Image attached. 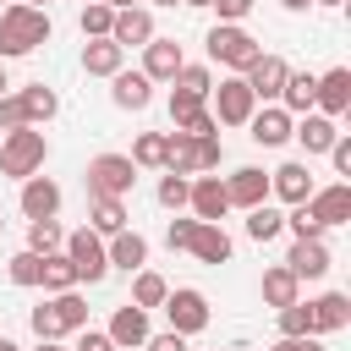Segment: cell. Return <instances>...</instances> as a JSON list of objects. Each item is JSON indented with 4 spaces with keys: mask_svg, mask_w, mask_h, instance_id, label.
<instances>
[{
    "mask_svg": "<svg viewBox=\"0 0 351 351\" xmlns=\"http://www.w3.org/2000/svg\"><path fill=\"white\" fill-rule=\"evenodd\" d=\"M49 33H55L49 11L11 0V5L0 11V60H22V55H33L38 44H49Z\"/></svg>",
    "mask_w": 351,
    "mask_h": 351,
    "instance_id": "6da1fadb",
    "label": "cell"
},
{
    "mask_svg": "<svg viewBox=\"0 0 351 351\" xmlns=\"http://www.w3.org/2000/svg\"><path fill=\"white\" fill-rule=\"evenodd\" d=\"M44 159H49V137H44V126L0 132V176H11L16 186H22L27 176H44Z\"/></svg>",
    "mask_w": 351,
    "mask_h": 351,
    "instance_id": "7a4b0ae2",
    "label": "cell"
},
{
    "mask_svg": "<svg viewBox=\"0 0 351 351\" xmlns=\"http://www.w3.org/2000/svg\"><path fill=\"white\" fill-rule=\"evenodd\" d=\"M219 159H225L219 132H214V137L170 132V143H165V170H170V176H214V170H219Z\"/></svg>",
    "mask_w": 351,
    "mask_h": 351,
    "instance_id": "3957f363",
    "label": "cell"
},
{
    "mask_svg": "<svg viewBox=\"0 0 351 351\" xmlns=\"http://www.w3.org/2000/svg\"><path fill=\"white\" fill-rule=\"evenodd\" d=\"M203 49H208V66H225L230 77H241V71L263 55V44H258L247 27H236V22H214L208 38H203Z\"/></svg>",
    "mask_w": 351,
    "mask_h": 351,
    "instance_id": "277c9868",
    "label": "cell"
},
{
    "mask_svg": "<svg viewBox=\"0 0 351 351\" xmlns=\"http://www.w3.org/2000/svg\"><path fill=\"white\" fill-rule=\"evenodd\" d=\"M82 181H88V197H126L137 186V165L126 154H93Z\"/></svg>",
    "mask_w": 351,
    "mask_h": 351,
    "instance_id": "5b68a950",
    "label": "cell"
},
{
    "mask_svg": "<svg viewBox=\"0 0 351 351\" xmlns=\"http://www.w3.org/2000/svg\"><path fill=\"white\" fill-rule=\"evenodd\" d=\"M60 252L71 258V269H77V285H99V280L110 274V258H104V236H93L88 225H77V230H66V241H60Z\"/></svg>",
    "mask_w": 351,
    "mask_h": 351,
    "instance_id": "8992f818",
    "label": "cell"
},
{
    "mask_svg": "<svg viewBox=\"0 0 351 351\" xmlns=\"http://www.w3.org/2000/svg\"><path fill=\"white\" fill-rule=\"evenodd\" d=\"M252 110H258V99H252V88H247L241 77H219V82H214V93H208L214 126H247Z\"/></svg>",
    "mask_w": 351,
    "mask_h": 351,
    "instance_id": "52a82bcc",
    "label": "cell"
},
{
    "mask_svg": "<svg viewBox=\"0 0 351 351\" xmlns=\"http://www.w3.org/2000/svg\"><path fill=\"white\" fill-rule=\"evenodd\" d=\"M165 318H170V329H176V335H186V340H192V335H203V329H208V318H214V313H208V296H203L197 285H170V296H165Z\"/></svg>",
    "mask_w": 351,
    "mask_h": 351,
    "instance_id": "ba28073f",
    "label": "cell"
},
{
    "mask_svg": "<svg viewBox=\"0 0 351 351\" xmlns=\"http://www.w3.org/2000/svg\"><path fill=\"white\" fill-rule=\"evenodd\" d=\"M313 110L329 115V121H340V115L351 110V66H329V71H318V82H313Z\"/></svg>",
    "mask_w": 351,
    "mask_h": 351,
    "instance_id": "9c48e42d",
    "label": "cell"
},
{
    "mask_svg": "<svg viewBox=\"0 0 351 351\" xmlns=\"http://www.w3.org/2000/svg\"><path fill=\"white\" fill-rule=\"evenodd\" d=\"M313 170H307V159H285V165H274L269 170V197H280L285 208H296V203H307L313 197Z\"/></svg>",
    "mask_w": 351,
    "mask_h": 351,
    "instance_id": "30bf717a",
    "label": "cell"
},
{
    "mask_svg": "<svg viewBox=\"0 0 351 351\" xmlns=\"http://www.w3.org/2000/svg\"><path fill=\"white\" fill-rule=\"evenodd\" d=\"M181 66H186V49H181L176 38H159V33H154V38L143 44V66H137V71H143L154 88H159V82H176Z\"/></svg>",
    "mask_w": 351,
    "mask_h": 351,
    "instance_id": "8fae6325",
    "label": "cell"
},
{
    "mask_svg": "<svg viewBox=\"0 0 351 351\" xmlns=\"http://www.w3.org/2000/svg\"><path fill=\"white\" fill-rule=\"evenodd\" d=\"M60 181L55 176H27L22 181V192H16V208H22V219H55L60 214Z\"/></svg>",
    "mask_w": 351,
    "mask_h": 351,
    "instance_id": "7c38bea8",
    "label": "cell"
},
{
    "mask_svg": "<svg viewBox=\"0 0 351 351\" xmlns=\"http://www.w3.org/2000/svg\"><path fill=\"white\" fill-rule=\"evenodd\" d=\"M186 214L203 219V225H219L230 214V197H225V181L219 176H192V192H186Z\"/></svg>",
    "mask_w": 351,
    "mask_h": 351,
    "instance_id": "4fadbf2b",
    "label": "cell"
},
{
    "mask_svg": "<svg viewBox=\"0 0 351 351\" xmlns=\"http://www.w3.org/2000/svg\"><path fill=\"white\" fill-rule=\"evenodd\" d=\"M285 71H291V66H285L280 55H269V49H263V55H258V60H252V66L241 71V82L252 88V99H258V104H280V88H285Z\"/></svg>",
    "mask_w": 351,
    "mask_h": 351,
    "instance_id": "5bb4252c",
    "label": "cell"
},
{
    "mask_svg": "<svg viewBox=\"0 0 351 351\" xmlns=\"http://www.w3.org/2000/svg\"><path fill=\"white\" fill-rule=\"evenodd\" d=\"M307 208H313V219H318L324 230H340V225L351 219V181H329V186H313Z\"/></svg>",
    "mask_w": 351,
    "mask_h": 351,
    "instance_id": "9a60e30c",
    "label": "cell"
},
{
    "mask_svg": "<svg viewBox=\"0 0 351 351\" xmlns=\"http://www.w3.org/2000/svg\"><path fill=\"white\" fill-rule=\"evenodd\" d=\"M225 181V197H230V208H258V203H269V176L258 170V165H241V170H230V176H219Z\"/></svg>",
    "mask_w": 351,
    "mask_h": 351,
    "instance_id": "2e32d148",
    "label": "cell"
},
{
    "mask_svg": "<svg viewBox=\"0 0 351 351\" xmlns=\"http://www.w3.org/2000/svg\"><path fill=\"white\" fill-rule=\"evenodd\" d=\"M104 335L115 340V351H143V340H148L154 329H148V313H143V307H132V302H121V307L110 313V324H104Z\"/></svg>",
    "mask_w": 351,
    "mask_h": 351,
    "instance_id": "e0dca14e",
    "label": "cell"
},
{
    "mask_svg": "<svg viewBox=\"0 0 351 351\" xmlns=\"http://www.w3.org/2000/svg\"><path fill=\"white\" fill-rule=\"evenodd\" d=\"M186 252H192L197 263H214V269H219V263H230V258H236V241H230V230H225V225H203V219H197V225H192Z\"/></svg>",
    "mask_w": 351,
    "mask_h": 351,
    "instance_id": "ac0fdd59",
    "label": "cell"
},
{
    "mask_svg": "<svg viewBox=\"0 0 351 351\" xmlns=\"http://www.w3.org/2000/svg\"><path fill=\"white\" fill-rule=\"evenodd\" d=\"M104 258H110V269H121V274H137V269H148V236L143 230H115L110 241H104Z\"/></svg>",
    "mask_w": 351,
    "mask_h": 351,
    "instance_id": "d6986e66",
    "label": "cell"
},
{
    "mask_svg": "<svg viewBox=\"0 0 351 351\" xmlns=\"http://www.w3.org/2000/svg\"><path fill=\"white\" fill-rule=\"evenodd\" d=\"M285 269H291V274L307 285V280H324V274L335 269V252H329V241H291Z\"/></svg>",
    "mask_w": 351,
    "mask_h": 351,
    "instance_id": "ffe728a7",
    "label": "cell"
},
{
    "mask_svg": "<svg viewBox=\"0 0 351 351\" xmlns=\"http://www.w3.org/2000/svg\"><path fill=\"white\" fill-rule=\"evenodd\" d=\"M307 318H313V335H318V340H324V335H340V329L351 324V296H346V291H324V296L307 302Z\"/></svg>",
    "mask_w": 351,
    "mask_h": 351,
    "instance_id": "44dd1931",
    "label": "cell"
},
{
    "mask_svg": "<svg viewBox=\"0 0 351 351\" xmlns=\"http://www.w3.org/2000/svg\"><path fill=\"white\" fill-rule=\"evenodd\" d=\"M247 137H252L258 148H285V143H291V115H285L280 104H258L252 121H247Z\"/></svg>",
    "mask_w": 351,
    "mask_h": 351,
    "instance_id": "7402d4cb",
    "label": "cell"
},
{
    "mask_svg": "<svg viewBox=\"0 0 351 351\" xmlns=\"http://www.w3.org/2000/svg\"><path fill=\"white\" fill-rule=\"evenodd\" d=\"M148 38H154V11H148V5L115 11V22H110V44H121V49H143Z\"/></svg>",
    "mask_w": 351,
    "mask_h": 351,
    "instance_id": "603a6c76",
    "label": "cell"
},
{
    "mask_svg": "<svg viewBox=\"0 0 351 351\" xmlns=\"http://www.w3.org/2000/svg\"><path fill=\"white\" fill-rule=\"evenodd\" d=\"M291 137H296V143H302V154L313 159V154H329V143L340 137V126H335L329 115L307 110V115H296V121H291Z\"/></svg>",
    "mask_w": 351,
    "mask_h": 351,
    "instance_id": "cb8c5ba5",
    "label": "cell"
},
{
    "mask_svg": "<svg viewBox=\"0 0 351 351\" xmlns=\"http://www.w3.org/2000/svg\"><path fill=\"white\" fill-rule=\"evenodd\" d=\"M110 104L137 115V110H148V104H154V82H148L143 71H115V77H110Z\"/></svg>",
    "mask_w": 351,
    "mask_h": 351,
    "instance_id": "d4e9b609",
    "label": "cell"
},
{
    "mask_svg": "<svg viewBox=\"0 0 351 351\" xmlns=\"http://www.w3.org/2000/svg\"><path fill=\"white\" fill-rule=\"evenodd\" d=\"M16 93V104H22V121L27 126H49L55 115H60V93L55 88H44V82H27V88H11Z\"/></svg>",
    "mask_w": 351,
    "mask_h": 351,
    "instance_id": "484cf974",
    "label": "cell"
},
{
    "mask_svg": "<svg viewBox=\"0 0 351 351\" xmlns=\"http://www.w3.org/2000/svg\"><path fill=\"white\" fill-rule=\"evenodd\" d=\"M82 71L110 82L115 71H126V49H121V44H110V38H88V44H82Z\"/></svg>",
    "mask_w": 351,
    "mask_h": 351,
    "instance_id": "4316f807",
    "label": "cell"
},
{
    "mask_svg": "<svg viewBox=\"0 0 351 351\" xmlns=\"http://www.w3.org/2000/svg\"><path fill=\"white\" fill-rule=\"evenodd\" d=\"M126 219H132L126 214V197H88V230L93 236L110 241L115 230H126Z\"/></svg>",
    "mask_w": 351,
    "mask_h": 351,
    "instance_id": "83f0119b",
    "label": "cell"
},
{
    "mask_svg": "<svg viewBox=\"0 0 351 351\" xmlns=\"http://www.w3.org/2000/svg\"><path fill=\"white\" fill-rule=\"evenodd\" d=\"M258 291H263V307H274V313H280V307H291V302H302V280H296L285 263L263 269V285H258Z\"/></svg>",
    "mask_w": 351,
    "mask_h": 351,
    "instance_id": "f1b7e54d",
    "label": "cell"
},
{
    "mask_svg": "<svg viewBox=\"0 0 351 351\" xmlns=\"http://www.w3.org/2000/svg\"><path fill=\"white\" fill-rule=\"evenodd\" d=\"M44 307H49V318H55V329H60V335L88 329V296H82V291H60V296H49Z\"/></svg>",
    "mask_w": 351,
    "mask_h": 351,
    "instance_id": "f546056e",
    "label": "cell"
},
{
    "mask_svg": "<svg viewBox=\"0 0 351 351\" xmlns=\"http://www.w3.org/2000/svg\"><path fill=\"white\" fill-rule=\"evenodd\" d=\"M313 82H318V71H285V88H280V110H285L291 121L313 110Z\"/></svg>",
    "mask_w": 351,
    "mask_h": 351,
    "instance_id": "4dcf8cb0",
    "label": "cell"
},
{
    "mask_svg": "<svg viewBox=\"0 0 351 351\" xmlns=\"http://www.w3.org/2000/svg\"><path fill=\"white\" fill-rule=\"evenodd\" d=\"M165 296H170V280L159 274V269H137L132 274V307H143V313H154V307H165Z\"/></svg>",
    "mask_w": 351,
    "mask_h": 351,
    "instance_id": "1f68e13d",
    "label": "cell"
},
{
    "mask_svg": "<svg viewBox=\"0 0 351 351\" xmlns=\"http://www.w3.org/2000/svg\"><path fill=\"white\" fill-rule=\"evenodd\" d=\"M176 93H186V99H203L208 104V93H214V66H203V60H186L181 71H176V82H170Z\"/></svg>",
    "mask_w": 351,
    "mask_h": 351,
    "instance_id": "d6a6232c",
    "label": "cell"
},
{
    "mask_svg": "<svg viewBox=\"0 0 351 351\" xmlns=\"http://www.w3.org/2000/svg\"><path fill=\"white\" fill-rule=\"evenodd\" d=\"M44 296H60V291H77V269L66 252H44V274H38Z\"/></svg>",
    "mask_w": 351,
    "mask_h": 351,
    "instance_id": "836d02e7",
    "label": "cell"
},
{
    "mask_svg": "<svg viewBox=\"0 0 351 351\" xmlns=\"http://www.w3.org/2000/svg\"><path fill=\"white\" fill-rule=\"evenodd\" d=\"M165 143H170V132H137V143H132V165L137 170H165Z\"/></svg>",
    "mask_w": 351,
    "mask_h": 351,
    "instance_id": "e575fe53",
    "label": "cell"
},
{
    "mask_svg": "<svg viewBox=\"0 0 351 351\" xmlns=\"http://www.w3.org/2000/svg\"><path fill=\"white\" fill-rule=\"evenodd\" d=\"M247 236H252V241H274V236H285V214H280L274 203L247 208Z\"/></svg>",
    "mask_w": 351,
    "mask_h": 351,
    "instance_id": "d590c367",
    "label": "cell"
},
{
    "mask_svg": "<svg viewBox=\"0 0 351 351\" xmlns=\"http://www.w3.org/2000/svg\"><path fill=\"white\" fill-rule=\"evenodd\" d=\"M60 241H66V230H60V219H27V252H60Z\"/></svg>",
    "mask_w": 351,
    "mask_h": 351,
    "instance_id": "8d00e7d4",
    "label": "cell"
},
{
    "mask_svg": "<svg viewBox=\"0 0 351 351\" xmlns=\"http://www.w3.org/2000/svg\"><path fill=\"white\" fill-rule=\"evenodd\" d=\"M110 22H115V11L104 0H82V16H77L82 38H110Z\"/></svg>",
    "mask_w": 351,
    "mask_h": 351,
    "instance_id": "74e56055",
    "label": "cell"
},
{
    "mask_svg": "<svg viewBox=\"0 0 351 351\" xmlns=\"http://www.w3.org/2000/svg\"><path fill=\"white\" fill-rule=\"evenodd\" d=\"M186 192H192V176H159V186H154V197H159V208H170V214H181L186 208Z\"/></svg>",
    "mask_w": 351,
    "mask_h": 351,
    "instance_id": "f35d334b",
    "label": "cell"
},
{
    "mask_svg": "<svg viewBox=\"0 0 351 351\" xmlns=\"http://www.w3.org/2000/svg\"><path fill=\"white\" fill-rule=\"evenodd\" d=\"M285 230H291V241H324V236H329V230L313 219V208H307V203L285 208Z\"/></svg>",
    "mask_w": 351,
    "mask_h": 351,
    "instance_id": "ab89813d",
    "label": "cell"
},
{
    "mask_svg": "<svg viewBox=\"0 0 351 351\" xmlns=\"http://www.w3.org/2000/svg\"><path fill=\"white\" fill-rule=\"evenodd\" d=\"M5 274H11V285H38V274H44V258L38 252H11V263H5Z\"/></svg>",
    "mask_w": 351,
    "mask_h": 351,
    "instance_id": "60d3db41",
    "label": "cell"
},
{
    "mask_svg": "<svg viewBox=\"0 0 351 351\" xmlns=\"http://www.w3.org/2000/svg\"><path fill=\"white\" fill-rule=\"evenodd\" d=\"M274 318H280V340H302V335H313V318H307V302H291V307H280Z\"/></svg>",
    "mask_w": 351,
    "mask_h": 351,
    "instance_id": "b9f144b4",
    "label": "cell"
},
{
    "mask_svg": "<svg viewBox=\"0 0 351 351\" xmlns=\"http://www.w3.org/2000/svg\"><path fill=\"white\" fill-rule=\"evenodd\" d=\"M176 132H186V137H214L219 126H214V115H208V104H203V110H192L186 121H176Z\"/></svg>",
    "mask_w": 351,
    "mask_h": 351,
    "instance_id": "7bdbcfd3",
    "label": "cell"
},
{
    "mask_svg": "<svg viewBox=\"0 0 351 351\" xmlns=\"http://www.w3.org/2000/svg\"><path fill=\"white\" fill-rule=\"evenodd\" d=\"M252 5H258V0H214V5H208V11H214V16H219V22H236V27H241V22H247V16H252Z\"/></svg>",
    "mask_w": 351,
    "mask_h": 351,
    "instance_id": "ee69618b",
    "label": "cell"
},
{
    "mask_svg": "<svg viewBox=\"0 0 351 351\" xmlns=\"http://www.w3.org/2000/svg\"><path fill=\"white\" fill-rule=\"evenodd\" d=\"M192 225H197L192 214H186V219H170V225H165V247H170V252H186V241H192Z\"/></svg>",
    "mask_w": 351,
    "mask_h": 351,
    "instance_id": "f6af8a7d",
    "label": "cell"
},
{
    "mask_svg": "<svg viewBox=\"0 0 351 351\" xmlns=\"http://www.w3.org/2000/svg\"><path fill=\"white\" fill-rule=\"evenodd\" d=\"M329 165H335V176H351V137L346 132L329 143Z\"/></svg>",
    "mask_w": 351,
    "mask_h": 351,
    "instance_id": "bcb514c9",
    "label": "cell"
},
{
    "mask_svg": "<svg viewBox=\"0 0 351 351\" xmlns=\"http://www.w3.org/2000/svg\"><path fill=\"white\" fill-rule=\"evenodd\" d=\"M77 351H115V340H110L104 329L88 324V329H77Z\"/></svg>",
    "mask_w": 351,
    "mask_h": 351,
    "instance_id": "7dc6e473",
    "label": "cell"
},
{
    "mask_svg": "<svg viewBox=\"0 0 351 351\" xmlns=\"http://www.w3.org/2000/svg\"><path fill=\"white\" fill-rule=\"evenodd\" d=\"M143 351H186V335L159 329V335H148V340H143Z\"/></svg>",
    "mask_w": 351,
    "mask_h": 351,
    "instance_id": "c3c4849f",
    "label": "cell"
},
{
    "mask_svg": "<svg viewBox=\"0 0 351 351\" xmlns=\"http://www.w3.org/2000/svg\"><path fill=\"white\" fill-rule=\"evenodd\" d=\"M269 351H324V340L318 335H302V340H274Z\"/></svg>",
    "mask_w": 351,
    "mask_h": 351,
    "instance_id": "681fc988",
    "label": "cell"
},
{
    "mask_svg": "<svg viewBox=\"0 0 351 351\" xmlns=\"http://www.w3.org/2000/svg\"><path fill=\"white\" fill-rule=\"evenodd\" d=\"M313 0H280V11H307Z\"/></svg>",
    "mask_w": 351,
    "mask_h": 351,
    "instance_id": "f907efd6",
    "label": "cell"
},
{
    "mask_svg": "<svg viewBox=\"0 0 351 351\" xmlns=\"http://www.w3.org/2000/svg\"><path fill=\"white\" fill-rule=\"evenodd\" d=\"M104 5H110V11H132L137 0H104Z\"/></svg>",
    "mask_w": 351,
    "mask_h": 351,
    "instance_id": "816d5d0a",
    "label": "cell"
},
{
    "mask_svg": "<svg viewBox=\"0 0 351 351\" xmlns=\"http://www.w3.org/2000/svg\"><path fill=\"white\" fill-rule=\"evenodd\" d=\"M11 93V77H5V60H0V99Z\"/></svg>",
    "mask_w": 351,
    "mask_h": 351,
    "instance_id": "f5cc1de1",
    "label": "cell"
},
{
    "mask_svg": "<svg viewBox=\"0 0 351 351\" xmlns=\"http://www.w3.org/2000/svg\"><path fill=\"white\" fill-rule=\"evenodd\" d=\"M33 351H66V346H60V340H38Z\"/></svg>",
    "mask_w": 351,
    "mask_h": 351,
    "instance_id": "db71d44e",
    "label": "cell"
},
{
    "mask_svg": "<svg viewBox=\"0 0 351 351\" xmlns=\"http://www.w3.org/2000/svg\"><path fill=\"white\" fill-rule=\"evenodd\" d=\"M181 5H192V11H208V5H214V0H181Z\"/></svg>",
    "mask_w": 351,
    "mask_h": 351,
    "instance_id": "11a10c76",
    "label": "cell"
},
{
    "mask_svg": "<svg viewBox=\"0 0 351 351\" xmlns=\"http://www.w3.org/2000/svg\"><path fill=\"white\" fill-rule=\"evenodd\" d=\"M313 5H324V11H340V5H346V0H313Z\"/></svg>",
    "mask_w": 351,
    "mask_h": 351,
    "instance_id": "9f6ffc18",
    "label": "cell"
},
{
    "mask_svg": "<svg viewBox=\"0 0 351 351\" xmlns=\"http://www.w3.org/2000/svg\"><path fill=\"white\" fill-rule=\"evenodd\" d=\"M0 351H22V346H16V340H5V335H0Z\"/></svg>",
    "mask_w": 351,
    "mask_h": 351,
    "instance_id": "6f0895ef",
    "label": "cell"
},
{
    "mask_svg": "<svg viewBox=\"0 0 351 351\" xmlns=\"http://www.w3.org/2000/svg\"><path fill=\"white\" fill-rule=\"evenodd\" d=\"M22 5H38V11H49V0H22Z\"/></svg>",
    "mask_w": 351,
    "mask_h": 351,
    "instance_id": "680465c9",
    "label": "cell"
},
{
    "mask_svg": "<svg viewBox=\"0 0 351 351\" xmlns=\"http://www.w3.org/2000/svg\"><path fill=\"white\" fill-rule=\"evenodd\" d=\"M148 5H181V0H148Z\"/></svg>",
    "mask_w": 351,
    "mask_h": 351,
    "instance_id": "91938a15",
    "label": "cell"
},
{
    "mask_svg": "<svg viewBox=\"0 0 351 351\" xmlns=\"http://www.w3.org/2000/svg\"><path fill=\"white\" fill-rule=\"evenodd\" d=\"M5 5H11V0H0V11H5Z\"/></svg>",
    "mask_w": 351,
    "mask_h": 351,
    "instance_id": "94428289",
    "label": "cell"
},
{
    "mask_svg": "<svg viewBox=\"0 0 351 351\" xmlns=\"http://www.w3.org/2000/svg\"><path fill=\"white\" fill-rule=\"evenodd\" d=\"M0 230H5V219H0Z\"/></svg>",
    "mask_w": 351,
    "mask_h": 351,
    "instance_id": "6125c7cd",
    "label": "cell"
}]
</instances>
